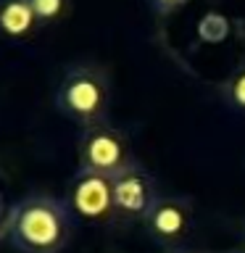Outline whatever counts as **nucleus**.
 Returning <instances> with one entry per match:
<instances>
[{"instance_id":"obj_12","label":"nucleus","mask_w":245,"mask_h":253,"mask_svg":"<svg viewBox=\"0 0 245 253\" xmlns=\"http://www.w3.org/2000/svg\"><path fill=\"white\" fill-rule=\"evenodd\" d=\"M8 211H5V198H3V190H0V219H5Z\"/></svg>"},{"instance_id":"obj_9","label":"nucleus","mask_w":245,"mask_h":253,"mask_svg":"<svg viewBox=\"0 0 245 253\" xmlns=\"http://www.w3.org/2000/svg\"><path fill=\"white\" fill-rule=\"evenodd\" d=\"M32 5L42 27H58L74 11V0H32Z\"/></svg>"},{"instance_id":"obj_5","label":"nucleus","mask_w":245,"mask_h":253,"mask_svg":"<svg viewBox=\"0 0 245 253\" xmlns=\"http://www.w3.org/2000/svg\"><path fill=\"white\" fill-rule=\"evenodd\" d=\"M161 193L156 190V179L142 164L134 161L129 169L114 177V216L116 221H145L150 209Z\"/></svg>"},{"instance_id":"obj_7","label":"nucleus","mask_w":245,"mask_h":253,"mask_svg":"<svg viewBox=\"0 0 245 253\" xmlns=\"http://www.w3.org/2000/svg\"><path fill=\"white\" fill-rule=\"evenodd\" d=\"M42 29L32 0H0V37L8 42H29Z\"/></svg>"},{"instance_id":"obj_10","label":"nucleus","mask_w":245,"mask_h":253,"mask_svg":"<svg viewBox=\"0 0 245 253\" xmlns=\"http://www.w3.org/2000/svg\"><path fill=\"white\" fill-rule=\"evenodd\" d=\"M227 32H229L227 16H221L216 11H208L201 19V24H198V37H201L203 42H221V40L227 37Z\"/></svg>"},{"instance_id":"obj_4","label":"nucleus","mask_w":245,"mask_h":253,"mask_svg":"<svg viewBox=\"0 0 245 253\" xmlns=\"http://www.w3.org/2000/svg\"><path fill=\"white\" fill-rule=\"evenodd\" d=\"M148 237L163 251L187 248V240L195 229V211L193 203L182 195H161L150 209L148 219L142 221Z\"/></svg>"},{"instance_id":"obj_14","label":"nucleus","mask_w":245,"mask_h":253,"mask_svg":"<svg viewBox=\"0 0 245 253\" xmlns=\"http://www.w3.org/2000/svg\"><path fill=\"white\" fill-rule=\"evenodd\" d=\"M166 253H205V251H193V248H179V251H166Z\"/></svg>"},{"instance_id":"obj_6","label":"nucleus","mask_w":245,"mask_h":253,"mask_svg":"<svg viewBox=\"0 0 245 253\" xmlns=\"http://www.w3.org/2000/svg\"><path fill=\"white\" fill-rule=\"evenodd\" d=\"M69 209L74 216L87 219V221H116L114 216V177H103V174L82 171L71 177L66 187Z\"/></svg>"},{"instance_id":"obj_1","label":"nucleus","mask_w":245,"mask_h":253,"mask_svg":"<svg viewBox=\"0 0 245 253\" xmlns=\"http://www.w3.org/2000/svg\"><path fill=\"white\" fill-rule=\"evenodd\" d=\"M74 219L63 198L45 193L24 195L8 209V240L21 253H61L74 235Z\"/></svg>"},{"instance_id":"obj_2","label":"nucleus","mask_w":245,"mask_h":253,"mask_svg":"<svg viewBox=\"0 0 245 253\" xmlns=\"http://www.w3.org/2000/svg\"><path fill=\"white\" fill-rule=\"evenodd\" d=\"M55 108L77 126H90L108 122L111 108V79L98 63H71L55 87Z\"/></svg>"},{"instance_id":"obj_13","label":"nucleus","mask_w":245,"mask_h":253,"mask_svg":"<svg viewBox=\"0 0 245 253\" xmlns=\"http://www.w3.org/2000/svg\"><path fill=\"white\" fill-rule=\"evenodd\" d=\"M8 237V227H5V219H0V240Z\"/></svg>"},{"instance_id":"obj_3","label":"nucleus","mask_w":245,"mask_h":253,"mask_svg":"<svg viewBox=\"0 0 245 253\" xmlns=\"http://www.w3.org/2000/svg\"><path fill=\"white\" fill-rule=\"evenodd\" d=\"M77 153H79V169L103 174V177H116L134 164L126 134L111 122L84 129L82 137H79Z\"/></svg>"},{"instance_id":"obj_11","label":"nucleus","mask_w":245,"mask_h":253,"mask_svg":"<svg viewBox=\"0 0 245 253\" xmlns=\"http://www.w3.org/2000/svg\"><path fill=\"white\" fill-rule=\"evenodd\" d=\"M148 3V8L153 13H158V16H169V13H174V11H179L182 5H187L190 0H145Z\"/></svg>"},{"instance_id":"obj_8","label":"nucleus","mask_w":245,"mask_h":253,"mask_svg":"<svg viewBox=\"0 0 245 253\" xmlns=\"http://www.w3.org/2000/svg\"><path fill=\"white\" fill-rule=\"evenodd\" d=\"M221 100L227 103L229 111L245 116V63H240L221 84Z\"/></svg>"}]
</instances>
